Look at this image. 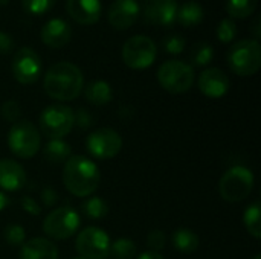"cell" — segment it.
<instances>
[{
    "mask_svg": "<svg viewBox=\"0 0 261 259\" xmlns=\"http://www.w3.org/2000/svg\"><path fill=\"white\" fill-rule=\"evenodd\" d=\"M44 90L57 101H73L83 90L84 76L78 66L69 61L54 64L44 75Z\"/></svg>",
    "mask_w": 261,
    "mask_h": 259,
    "instance_id": "1",
    "label": "cell"
},
{
    "mask_svg": "<svg viewBox=\"0 0 261 259\" xmlns=\"http://www.w3.org/2000/svg\"><path fill=\"white\" fill-rule=\"evenodd\" d=\"M101 174L95 162L84 156H70L64 165L63 183L75 197H89L99 186Z\"/></svg>",
    "mask_w": 261,
    "mask_h": 259,
    "instance_id": "2",
    "label": "cell"
},
{
    "mask_svg": "<svg viewBox=\"0 0 261 259\" xmlns=\"http://www.w3.org/2000/svg\"><path fill=\"white\" fill-rule=\"evenodd\" d=\"M228 64L239 76H252L261 67V46L257 40H240L228 52Z\"/></svg>",
    "mask_w": 261,
    "mask_h": 259,
    "instance_id": "3",
    "label": "cell"
},
{
    "mask_svg": "<svg viewBox=\"0 0 261 259\" xmlns=\"http://www.w3.org/2000/svg\"><path fill=\"white\" fill-rule=\"evenodd\" d=\"M41 145V136L37 127L29 121H17L8 133V147L18 159L34 157Z\"/></svg>",
    "mask_w": 261,
    "mask_h": 259,
    "instance_id": "4",
    "label": "cell"
},
{
    "mask_svg": "<svg viewBox=\"0 0 261 259\" xmlns=\"http://www.w3.org/2000/svg\"><path fill=\"white\" fill-rule=\"evenodd\" d=\"M254 174L246 166H232L228 169L219 183V191L223 200L239 203L248 198L254 189Z\"/></svg>",
    "mask_w": 261,
    "mask_h": 259,
    "instance_id": "5",
    "label": "cell"
},
{
    "mask_svg": "<svg viewBox=\"0 0 261 259\" xmlns=\"http://www.w3.org/2000/svg\"><path fill=\"white\" fill-rule=\"evenodd\" d=\"M38 124L41 133L50 140L63 139L72 131L75 125V114L73 110L67 105L54 104L41 111L38 118Z\"/></svg>",
    "mask_w": 261,
    "mask_h": 259,
    "instance_id": "6",
    "label": "cell"
},
{
    "mask_svg": "<svg viewBox=\"0 0 261 259\" xmlns=\"http://www.w3.org/2000/svg\"><path fill=\"white\" fill-rule=\"evenodd\" d=\"M158 81L170 93H185L193 87L194 69L179 60H170L161 64L158 70Z\"/></svg>",
    "mask_w": 261,
    "mask_h": 259,
    "instance_id": "7",
    "label": "cell"
},
{
    "mask_svg": "<svg viewBox=\"0 0 261 259\" xmlns=\"http://www.w3.org/2000/svg\"><path fill=\"white\" fill-rule=\"evenodd\" d=\"M158 55L156 43L147 35H135L122 46V60L133 70L150 67Z\"/></svg>",
    "mask_w": 261,
    "mask_h": 259,
    "instance_id": "8",
    "label": "cell"
},
{
    "mask_svg": "<svg viewBox=\"0 0 261 259\" xmlns=\"http://www.w3.org/2000/svg\"><path fill=\"white\" fill-rule=\"evenodd\" d=\"M80 224L81 221L78 212L69 206H63L47 214L43 221V231L49 238L67 240L76 234Z\"/></svg>",
    "mask_w": 261,
    "mask_h": 259,
    "instance_id": "9",
    "label": "cell"
},
{
    "mask_svg": "<svg viewBox=\"0 0 261 259\" xmlns=\"http://www.w3.org/2000/svg\"><path fill=\"white\" fill-rule=\"evenodd\" d=\"M76 250L86 259H106L110 252V238L99 227H86L78 234Z\"/></svg>",
    "mask_w": 261,
    "mask_h": 259,
    "instance_id": "10",
    "label": "cell"
},
{
    "mask_svg": "<svg viewBox=\"0 0 261 259\" xmlns=\"http://www.w3.org/2000/svg\"><path fill=\"white\" fill-rule=\"evenodd\" d=\"M86 147L95 159L106 160L115 157L121 151L122 139L119 133L112 128H99L89 134Z\"/></svg>",
    "mask_w": 261,
    "mask_h": 259,
    "instance_id": "11",
    "label": "cell"
},
{
    "mask_svg": "<svg viewBox=\"0 0 261 259\" xmlns=\"http://www.w3.org/2000/svg\"><path fill=\"white\" fill-rule=\"evenodd\" d=\"M43 63L38 53L31 47L17 50L12 60V75L20 84H34L41 75Z\"/></svg>",
    "mask_w": 261,
    "mask_h": 259,
    "instance_id": "12",
    "label": "cell"
},
{
    "mask_svg": "<svg viewBox=\"0 0 261 259\" xmlns=\"http://www.w3.org/2000/svg\"><path fill=\"white\" fill-rule=\"evenodd\" d=\"M139 15V5L136 0H115L107 12L109 23L118 29L124 31L133 26Z\"/></svg>",
    "mask_w": 261,
    "mask_h": 259,
    "instance_id": "13",
    "label": "cell"
},
{
    "mask_svg": "<svg viewBox=\"0 0 261 259\" xmlns=\"http://www.w3.org/2000/svg\"><path fill=\"white\" fill-rule=\"evenodd\" d=\"M177 0H148L144 9V18L154 26H170L176 21Z\"/></svg>",
    "mask_w": 261,
    "mask_h": 259,
    "instance_id": "14",
    "label": "cell"
},
{
    "mask_svg": "<svg viewBox=\"0 0 261 259\" xmlns=\"http://www.w3.org/2000/svg\"><path fill=\"white\" fill-rule=\"evenodd\" d=\"M199 89L205 96L213 98V99H219L228 93L229 78L219 67L205 69L199 76Z\"/></svg>",
    "mask_w": 261,
    "mask_h": 259,
    "instance_id": "15",
    "label": "cell"
},
{
    "mask_svg": "<svg viewBox=\"0 0 261 259\" xmlns=\"http://www.w3.org/2000/svg\"><path fill=\"white\" fill-rule=\"evenodd\" d=\"M66 9L69 15L80 24H95L101 17L99 0H67Z\"/></svg>",
    "mask_w": 261,
    "mask_h": 259,
    "instance_id": "16",
    "label": "cell"
},
{
    "mask_svg": "<svg viewBox=\"0 0 261 259\" xmlns=\"http://www.w3.org/2000/svg\"><path fill=\"white\" fill-rule=\"evenodd\" d=\"M41 40L46 46L54 49L64 47L72 38V29L69 23L61 18H52L41 27Z\"/></svg>",
    "mask_w": 261,
    "mask_h": 259,
    "instance_id": "17",
    "label": "cell"
},
{
    "mask_svg": "<svg viewBox=\"0 0 261 259\" xmlns=\"http://www.w3.org/2000/svg\"><path fill=\"white\" fill-rule=\"evenodd\" d=\"M26 185V172L12 159H0V188L9 192L18 191Z\"/></svg>",
    "mask_w": 261,
    "mask_h": 259,
    "instance_id": "18",
    "label": "cell"
},
{
    "mask_svg": "<svg viewBox=\"0 0 261 259\" xmlns=\"http://www.w3.org/2000/svg\"><path fill=\"white\" fill-rule=\"evenodd\" d=\"M20 259H58V249L50 240L32 238L21 246Z\"/></svg>",
    "mask_w": 261,
    "mask_h": 259,
    "instance_id": "19",
    "label": "cell"
},
{
    "mask_svg": "<svg viewBox=\"0 0 261 259\" xmlns=\"http://www.w3.org/2000/svg\"><path fill=\"white\" fill-rule=\"evenodd\" d=\"M203 8L200 3L190 0L185 2L182 6L177 8V14H176V20L179 24H182L184 27H191V26H197L203 21Z\"/></svg>",
    "mask_w": 261,
    "mask_h": 259,
    "instance_id": "20",
    "label": "cell"
},
{
    "mask_svg": "<svg viewBox=\"0 0 261 259\" xmlns=\"http://www.w3.org/2000/svg\"><path fill=\"white\" fill-rule=\"evenodd\" d=\"M86 99L96 105V107H101V105H106L112 101V87L107 81H102V79H96V81H92L87 87H86Z\"/></svg>",
    "mask_w": 261,
    "mask_h": 259,
    "instance_id": "21",
    "label": "cell"
},
{
    "mask_svg": "<svg viewBox=\"0 0 261 259\" xmlns=\"http://www.w3.org/2000/svg\"><path fill=\"white\" fill-rule=\"evenodd\" d=\"M70 156H72V148L63 139H54L44 147V157L50 163L58 165V163L67 162Z\"/></svg>",
    "mask_w": 261,
    "mask_h": 259,
    "instance_id": "22",
    "label": "cell"
},
{
    "mask_svg": "<svg viewBox=\"0 0 261 259\" xmlns=\"http://www.w3.org/2000/svg\"><path fill=\"white\" fill-rule=\"evenodd\" d=\"M173 246L182 253H194L199 249V237L190 229H177L173 234Z\"/></svg>",
    "mask_w": 261,
    "mask_h": 259,
    "instance_id": "23",
    "label": "cell"
},
{
    "mask_svg": "<svg viewBox=\"0 0 261 259\" xmlns=\"http://www.w3.org/2000/svg\"><path fill=\"white\" fill-rule=\"evenodd\" d=\"M261 208L260 203L255 202L252 205H249L243 214V223H245V227L246 231L255 238V240H260L261 238Z\"/></svg>",
    "mask_w": 261,
    "mask_h": 259,
    "instance_id": "24",
    "label": "cell"
},
{
    "mask_svg": "<svg viewBox=\"0 0 261 259\" xmlns=\"http://www.w3.org/2000/svg\"><path fill=\"white\" fill-rule=\"evenodd\" d=\"M258 0H226V11L231 18H246L257 9Z\"/></svg>",
    "mask_w": 261,
    "mask_h": 259,
    "instance_id": "25",
    "label": "cell"
},
{
    "mask_svg": "<svg viewBox=\"0 0 261 259\" xmlns=\"http://www.w3.org/2000/svg\"><path fill=\"white\" fill-rule=\"evenodd\" d=\"M214 58V49L211 44L202 41V43H196L191 50H190V61L193 63V66L196 67H203L208 66Z\"/></svg>",
    "mask_w": 261,
    "mask_h": 259,
    "instance_id": "26",
    "label": "cell"
},
{
    "mask_svg": "<svg viewBox=\"0 0 261 259\" xmlns=\"http://www.w3.org/2000/svg\"><path fill=\"white\" fill-rule=\"evenodd\" d=\"M81 211L83 214L87 217V218H92V220H99V218H104L109 212V206L107 203L99 198V197H89L83 206H81Z\"/></svg>",
    "mask_w": 261,
    "mask_h": 259,
    "instance_id": "27",
    "label": "cell"
},
{
    "mask_svg": "<svg viewBox=\"0 0 261 259\" xmlns=\"http://www.w3.org/2000/svg\"><path fill=\"white\" fill-rule=\"evenodd\" d=\"M113 259H133L136 256V246L128 238H119L110 244V252Z\"/></svg>",
    "mask_w": 261,
    "mask_h": 259,
    "instance_id": "28",
    "label": "cell"
},
{
    "mask_svg": "<svg viewBox=\"0 0 261 259\" xmlns=\"http://www.w3.org/2000/svg\"><path fill=\"white\" fill-rule=\"evenodd\" d=\"M3 238L9 246H14V247L23 246L24 238H26V232L20 224H9L3 231Z\"/></svg>",
    "mask_w": 261,
    "mask_h": 259,
    "instance_id": "29",
    "label": "cell"
},
{
    "mask_svg": "<svg viewBox=\"0 0 261 259\" xmlns=\"http://www.w3.org/2000/svg\"><path fill=\"white\" fill-rule=\"evenodd\" d=\"M237 35V24L232 18H223L217 26V38L222 43H231Z\"/></svg>",
    "mask_w": 261,
    "mask_h": 259,
    "instance_id": "30",
    "label": "cell"
},
{
    "mask_svg": "<svg viewBox=\"0 0 261 259\" xmlns=\"http://www.w3.org/2000/svg\"><path fill=\"white\" fill-rule=\"evenodd\" d=\"M23 9L24 12L31 15H41L46 14L55 3V0H23Z\"/></svg>",
    "mask_w": 261,
    "mask_h": 259,
    "instance_id": "31",
    "label": "cell"
},
{
    "mask_svg": "<svg viewBox=\"0 0 261 259\" xmlns=\"http://www.w3.org/2000/svg\"><path fill=\"white\" fill-rule=\"evenodd\" d=\"M162 47H164L165 52H168V53L179 55V53H182L184 49H185V38H184L182 35H177V34L167 35V37L162 40Z\"/></svg>",
    "mask_w": 261,
    "mask_h": 259,
    "instance_id": "32",
    "label": "cell"
},
{
    "mask_svg": "<svg viewBox=\"0 0 261 259\" xmlns=\"http://www.w3.org/2000/svg\"><path fill=\"white\" fill-rule=\"evenodd\" d=\"M0 111H2V116H3L8 122H17L18 118L21 116V107H20V104H18L17 101H14V99H9V101L3 102Z\"/></svg>",
    "mask_w": 261,
    "mask_h": 259,
    "instance_id": "33",
    "label": "cell"
},
{
    "mask_svg": "<svg viewBox=\"0 0 261 259\" xmlns=\"http://www.w3.org/2000/svg\"><path fill=\"white\" fill-rule=\"evenodd\" d=\"M167 238L162 231H151L147 237V246L151 249V252H159L165 247Z\"/></svg>",
    "mask_w": 261,
    "mask_h": 259,
    "instance_id": "34",
    "label": "cell"
},
{
    "mask_svg": "<svg viewBox=\"0 0 261 259\" xmlns=\"http://www.w3.org/2000/svg\"><path fill=\"white\" fill-rule=\"evenodd\" d=\"M73 114H75V124L80 128H83V130L84 128H89V127H92L95 124L93 114L89 110H86V108H78V111L73 113Z\"/></svg>",
    "mask_w": 261,
    "mask_h": 259,
    "instance_id": "35",
    "label": "cell"
},
{
    "mask_svg": "<svg viewBox=\"0 0 261 259\" xmlns=\"http://www.w3.org/2000/svg\"><path fill=\"white\" fill-rule=\"evenodd\" d=\"M20 205H21V209H23L24 212H28L29 215L37 217V215H40V214H41V208H40V205H38L32 197H23V198L20 200Z\"/></svg>",
    "mask_w": 261,
    "mask_h": 259,
    "instance_id": "36",
    "label": "cell"
},
{
    "mask_svg": "<svg viewBox=\"0 0 261 259\" xmlns=\"http://www.w3.org/2000/svg\"><path fill=\"white\" fill-rule=\"evenodd\" d=\"M14 49V40L9 34L0 31V55H8Z\"/></svg>",
    "mask_w": 261,
    "mask_h": 259,
    "instance_id": "37",
    "label": "cell"
},
{
    "mask_svg": "<svg viewBox=\"0 0 261 259\" xmlns=\"http://www.w3.org/2000/svg\"><path fill=\"white\" fill-rule=\"evenodd\" d=\"M41 202L46 208H52L58 202V194L52 188H44L41 191Z\"/></svg>",
    "mask_w": 261,
    "mask_h": 259,
    "instance_id": "38",
    "label": "cell"
},
{
    "mask_svg": "<svg viewBox=\"0 0 261 259\" xmlns=\"http://www.w3.org/2000/svg\"><path fill=\"white\" fill-rule=\"evenodd\" d=\"M252 34H254V37H255V40L258 41V38L261 37V27H260V17L258 18H255L254 20V23H252Z\"/></svg>",
    "mask_w": 261,
    "mask_h": 259,
    "instance_id": "39",
    "label": "cell"
},
{
    "mask_svg": "<svg viewBox=\"0 0 261 259\" xmlns=\"http://www.w3.org/2000/svg\"><path fill=\"white\" fill-rule=\"evenodd\" d=\"M138 259H164L158 252H144V253H141L139 255V258Z\"/></svg>",
    "mask_w": 261,
    "mask_h": 259,
    "instance_id": "40",
    "label": "cell"
},
{
    "mask_svg": "<svg viewBox=\"0 0 261 259\" xmlns=\"http://www.w3.org/2000/svg\"><path fill=\"white\" fill-rule=\"evenodd\" d=\"M6 205H8V198L3 192H0V211H3L6 208Z\"/></svg>",
    "mask_w": 261,
    "mask_h": 259,
    "instance_id": "41",
    "label": "cell"
},
{
    "mask_svg": "<svg viewBox=\"0 0 261 259\" xmlns=\"http://www.w3.org/2000/svg\"><path fill=\"white\" fill-rule=\"evenodd\" d=\"M252 259H261V255H255Z\"/></svg>",
    "mask_w": 261,
    "mask_h": 259,
    "instance_id": "42",
    "label": "cell"
},
{
    "mask_svg": "<svg viewBox=\"0 0 261 259\" xmlns=\"http://www.w3.org/2000/svg\"><path fill=\"white\" fill-rule=\"evenodd\" d=\"M0 3H8V0H0Z\"/></svg>",
    "mask_w": 261,
    "mask_h": 259,
    "instance_id": "43",
    "label": "cell"
},
{
    "mask_svg": "<svg viewBox=\"0 0 261 259\" xmlns=\"http://www.w3.org/2000/svg\"><path fill=\"white\" fill-rule=\"evenodd\" d=\"M73 259H86V258H83V256H80V258H73Z\"/></svg>",
    "mask_w": 261,
    "mask_h": 259,
    "instance_id": "44",
    "label": "cell"
}]
</instances>
